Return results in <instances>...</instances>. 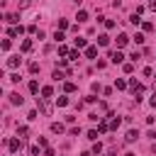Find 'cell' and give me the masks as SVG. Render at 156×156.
<instances>
[{"instance_id":"6da1fadb","label":"cell","mask_w":156,"mask_h":156,"mask_svg":"<svg viewBox=\"0 0 156 156\" xmlns=\"http://www.w3.org/2000/svg\"><path fill=\"white\" fill-rule=\"evenodd\" d=\"M129 90H132L134 95H139V93H144V85H141L136 78H132V80H129Z\"/></svg>"},{"instance_id":"7a4b0ae2","label":"cell","mask_w":156,"mask_h":156,"mask_svg":"<svg viewBox=\"0 0 156 156\" xmlns=\"http://www.w3.org/2000/svg\"><path fill=\"white\" fill-rule=\"evenodd\" d=\"M37 105L41 107V112H44V115H51V105L46 102V98H37Z\"/></svg>"},{"instance_id":"3957f363","label":"cell","mask_w":156,"mask_h":156,"mask_svg":"<svg viewBox=\"0 0 156 156\" xmlns=\"http://www.w3.org/2000/svg\"><path fill=\"white\" fill-rule=\"evenodd\" d=\"M110 61H112V63H122V61H124V54L117 49V51H112V54H110Z\"/></svg>"},{"instance_id":"277c9868","label":"cell","mask_w":156,"mask_h":156,"mask_svg":"<svg viewBox=\"0 0 156 156\" xmlns=\"http://www.w3.org/2000/svg\"><path fill=\"white\" fill-rule=\"evenodd\" d=\"M136 136H139V132H136V129H129V132L124 134V141L132 144V141H136Z\"/></svg>"},{"instance_id":"5b68a950","label":"cell","mask_w":156,"mask_h":156,"mask_svg":"<svg viewBox=\"0 0 156 156\" xmlns=\"http://www.w3.org/2000/svg\"><path fill=\"white\" fill-rule=\"evenodd\" d=\"M20 63H22V58H20V56H10V58H7V68H17Z\"/></svg>"},{"instance_id":"8992f818","label":"cell","mask_w":156,"mask_h":156,"mask_svg":"<svg viewBox=\"0 0 156 156\" xmlns=\"http://www.w3.org/2000/svg\"><path fill=\"white\" fill-rule=\"evenodd\" d=\"M7 146H10V151H20V149H22V141H20V139H10Z\"/></svg>"},{"instance_id":"52a82bcc","label":"cell","mask_w":156,"mask_h":156,"mask_svg":"<svg viewBox=\"0 0 156 156\" xmlns=\"http://www.w3.org/2000/svg\"><path fill=\"white\" fill-rule=\"evenodd\" d=\"M22 32H24V27H15V24H12V27H10V32H7V34H10V37H20V34H22Z\"/></svg>"},{"instance_id":"ba28073f","label":"cell","mask_w":156,"mask_h":156,"mask_svg":"<svg viewBox=\"0 0 156 156\" xmlns=\"http://www.w3.org/2000/svg\"><path fill=\"white\" fill-rule=\"evenodd\" d=\"M127 44H129V37H127V34H119V37H117V46L122 49V46H127Z\"/></svg>"},{"instance_id":"9c48e42d","label":"cell","mask_w":156,"mask_h":156,"mask_svg":"<svg viewBox=\"0 0 156 156\" xmlns=\"http://www.w3.org/2000/svg\"><path fill=\"white\" fill-rule=\"evenodd\" d=\"M51 132H54V134H61V132H63V124H61V122H51Z\"/></svg>"},{"instance_id":"30bf717a","label":"cell","mask_w":156,"mask_h":156,"mask_svg":"<svg viewBox=\"0 0 156 156\" xmlns=\"http://www.w3.org/2000/svg\"><path fill=\"white\" fill-rule=\"evenodd\" d=\"M76 20H78V22H88V12H85V10H78Z\"/></svg>"},{"instance_id":"8fae6325","label":"cell","mask_w":156,"mask_h":156,"mask_svg":"<svg viewBox=\"0 0 156 156\" xmlns=\"http://www.w3.org/2000/svg\"><path fill=\"white\" fill-rule=\"evenodd\" d=\"M98 44H100V46H107V44H110V37H107V34H100V37H98Z\"/></svg>"},{"instance_id":"7c38bea8","label":"cell","mask_w":156,"mask_h":156,"mask_svg":"<svg viewBox=\"0 0 156 156\" xmlns=\"http://www.w3.org/2000/svg\"><path fill=\"white\" fill-rule=\"evenodd\" d=\"M85 56H88V58H95V56H98V49H95V46H88V49H85Z\"/></svg>"},{"instance_id":"4fadbf2b","label":"cell","mask_w":156,"mask_h":156,"mask_svg":"<svg viewBox=\"0 0 156 156\" xmlns=\"http://www.w3.org/2000/svg\"><path fill=\"white\" fill-rule=\"evenodd\" d=\"M41 95H44V98H51V95H54V88H51V85H44V88H41Z\"/></svg>"},{"instance_id":"5bb4252c","label":"cell","mask_w":156,"mask_h":156,"mask_svg":"<svg viewBox=\"0 0 156 156\" xmlns=\"http://www.w3.org/2000/svg\"><path fill=\"white\" fill-rule=\"evenodd\" d=\"M10 102H12V105H22V98H20V93H12V95H10Z\"/></svg>"},{"instance_id":"9a60e30c","label":"cell","mask_w":156,"mask_h":156,"mask_svg":"<svg viewBox=\"0 0 156 156\" xmlns=\"http://www.w3.org/2000/svg\"><path fill=\"white\" fill-rule=\"evenodd\" d=\"M17 136H20V139L29 136V127H20V129H17Z\"/></svg>"},{"instance_id":"2e32d148","label":"cell","mask_w":156,"mask_h":156,"mask_svg":"<svg viewBox=\"0 0 156 156\" xmlns=\"http://www.w3.org/2000/svg\"><path fill=\"white\" fill-rule=\"evenodd\" d=\"M5 20H7L10 24H17V22H20V15H5Z\"/></svg>"},{"instance_id":"e0dca14e","label":"cell","mask_w":156,"mask_h":156,"mask_svg":"<svg viewBox=\"0 0 156 156\" xmlns=\"http://www.w3.org/2000/svg\"><path fill=\"white\" fill-rule=\"evenodd\" d=\"M127 85H129V83H127V80H122V78H119V80H115V88H117V90H124Z\"/></svg>"},{"instance_id":"ac0fdd59","label":"cell","mask_w":156,"mask_h":156,"mask_svg":"<svg viewBox=\"0 0 156 156\" xmlns=\"http://www.w3.org/2000/svg\"><path fill=\"white\" fill-rule=\"evenodd\" d=\"M129 22H132V24H134V27H136V24H141V17H139V15H136V12H134V15H132V17H129Z\"/></svg>"},{"instance_id":"d6986e66","label":"cell","mask_w":156,"mask_h":156,"mask_svg":"<svg viewBox=\"0 0 156 156\" xmlns=\"http://www.w3.org/2000/svg\"><path fill=\"white\" fill-rule=\"evenodd\" d=\"M76 46H78V49H88V46H85V39H83V37H78V39H76Z\"/></svg>"},{"instance_id":"ffe728a7","label":"cell","mask_w":156,"mask_h":156,"mask_svg":"<svg viewBox=\"0 0 156 156\" xmlns=\"http://www.w3.org/2000/svg\"><path fill=\"white\" fill-rule=\"evenodd\" d=\"M56 105H58V107H66V105H68V98H56Z\"/></svg>"},{"instance_id":"44dd1931","label":"cell","mask_w":156,"mask_h":156,"mask_svg":"<svg viewBox=\"0 0 156 156\" xmlns=\"http://www.w3.org/2000/svg\"><path fill=\"white\" fill-rule=\"evenodd\" d=\"M54 39H56V41L61 44V41H63V32H61V29H56V34H54Z\"/></svg>"},{"instance_id":"7402d4cb","label":"cell","mask_w":156,"mask_h":156,"mask_svg":"<svg viewBox=\"0 0 156 156\" xmlns=\"http://www.w3.org/2000/svg\"><path fill=\"white\" fill-rule=\"evenodd\" d=\"M29 49H32V41L24 39V41H22V51H29Z\"/></svg>"},{"instance_id":"603a6c76","label":"cell","mask_w":156,"mask_h":156,"mask_svg":"<svg viewBox=\"0 0 156 156\" xmlns=\"http://www.w3.org/2000/svg\"><path fill=\"white\" fill-rule=\"evenodd\" d=\"M29 90L37 93V90H39V83H37V80H29Z\"/></svg>"},{"instance_id":"cb8c5ba5","label":"cell","mask_w":156,"mask_h":156,"mask_svg":"<svg viewBox=\"0 0 156 156\" xmlns=\"http://www.w3.org/2000/svg\"><path fill=\"white\" fill-rule=\"evenodd\" d=\"M98 129H100V132H107V129H110V122H105V119H102V122H100V127H98Z\"/></svg>"},{"instance_id":"d4e9b609","label":"cell","mask_w":156,"mask_h":156,"mask_svg":"<svg viewBox=\"0 0 156 156\" xmlns=\"http://www.w3.org/2000/svg\"><path fill=\"white\" fill-rule=\"evenodd\" d=\"M32 5V0H20V10H27Z\"/></svg>"},{"instance_id":"484cf974","label":"cell","mask_w":156,"mask_h":156,"mask_svg":"<svg viewBox=\"0 0 156 156\" xmlns=\"http://www.w3.org/2000/svg\"><path fill=\"white\" fill-rule=\"evenodd\" d=\"M141 27H144V32H151V29H154V24H151V22H141Z\"/></svg>"},{"instance_id":"4316f807","label":"cell","mask_w":156,"mask_h":156,"mask_svg":"<svg viewBox=\"0 0 156 156\" xmlns=\"http://www.w3.org/2000/svg\"><path fill=\"white\" fill-rule=\"evenodd\" d=\"M58 54H61V56H66V54H71V51H68V46H63V44H61V46H58Z\"/></svg>"},{"instance_id":"83f0119b","label":"cell","mask_w":156,"mask_h":156,"mask_svg":"<svg viewBox=\"0 0 156 156\" xmlns=\"http://www.w3.org/2000/svg\"><path fill=\"white\" fill-rule=\"evenodd\" d=\"M132 71H134V63H132V61H129V63H124V73H132Z\"/></svg>"},{"instance_id":"f1b7e54d","label":"cell","mask_w":156,"mask_h":156,"mask_svg":"<svg viewBox=\"0 0 156 156\" xmlns=\"http://www.w3.org/2000/svg\"><path fill=\"white\" fill-rule=\"evenodd\" d=\"M63 88H66V93H73V90H76V83H66Z\"/></svg>"},{"instance_id":"f546056e","label":"cell","mask_w":156,"mask_h":156,"mask_svg":"<svg viewBox=\"0 0 156 156\" xmlns=\"http://www.w3.org/2000/svg\"><path fill=\"white\" fill-rule=\"evenodd\" d=\"M68 56H71V58H73V61H78V58H80V51H71V54H68Z\"/></svg>"},{"instance_id":"4dcf8cb0","label":"cell","mask_w":156,"mask_h":156,"mask_svg":"<svg viewBox=\"0 0 156 156\" xmlns=\"http://www.w3.org/2000/svg\"><path fill=\"white\" fill-rule=\"evenodd\" d=\"M27 119H37V110H29L27 112Z\"/></svg>"},{"instance_id":"1f68e13d","label":"cell","mask_w":156,"mask_h":156,"mask_svg":"<svg viewBox=\"0 0 156 156\" xmlns=\"http://www.w3.org/2000/svg\"><path fill=\"white\" fill-rule=\"evenodd\" d=\"M88 139H93V141H95V139H98V132H95V129H90V132H88Z\"/></svg>"},{"instance_id":"d6a6232c","label":"cell","mask_w":156,"mask_h":156,"mask_svg":"<svg viewBox=\"0 0 156 156\" xmlns=\"http://www.w3.org/2000/svg\"><path fill=\"white\" fill-rule=\"evenodd\" d=\"M29 154L32 156H39V146H29Z\"/></svg>"},{"instance_id":"836d02e7","label":"cell","mask_w":156,"mask_h":156,"mask_svg":"<svg viewBox=\"0 0 156 156\" xmlns=\"http://www.w3.org/2000/svg\"><path fill=\"white\" fill-rule=\"evenodd\" d=\"M44 156H54V149H49V146H46V149H44Z\"/></svg>"},{"instance_id":"e575fe53","label":"cell","mask_w":156,"mask_h":156,"mask_svg":"<svg viewBox=\"0 0 156 156\" xmlns=\"http://www.w3.org/2000/svg\"><path fill=\"white\" fill-rule=\"evenodd\" d=\"M149 102H151V105H154V107H156V93H154V95H151V100H149Z\"/></svg>"},{"instance_id":"d590c367","label":"cell","mask_w":156,"mask_h":156,"mask_svg":"<svg viewBox=\"0 0 156 156\" xmlns=\"http://www.w3.org/2000/svg\"><path fill=\"white\" fill-rule=\"evenodd\" d=\"M149 7H151V10H156V0H151V2H149Z\"/></svg>"},{"instance_id":"8d00e7d4","label":"cell","mask_w":156,"mask_h":156,"mask_svg":"<svg viewBox=\"0 0 156 156\" xmlns=\"http://www.w3.org/2000/svg\"><path fill=\"white\" fill-rule=\"evenodd\" d=\"M124 156H134V154H124Z\"/></svg>"}]
</instances>
